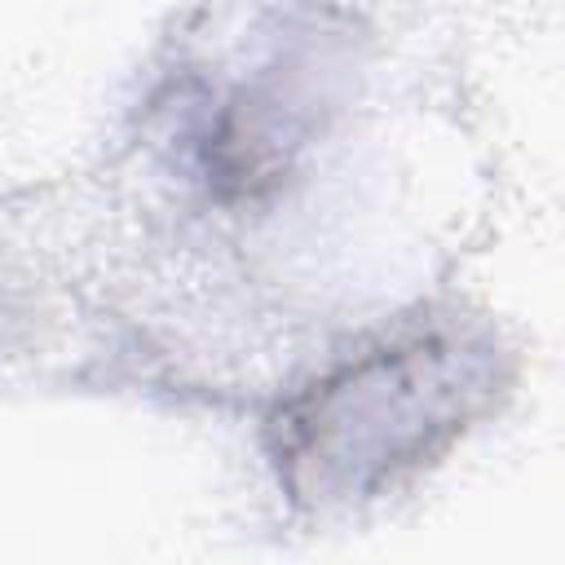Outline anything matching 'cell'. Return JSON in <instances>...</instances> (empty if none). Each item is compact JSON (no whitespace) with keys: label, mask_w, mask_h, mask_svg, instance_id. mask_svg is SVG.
Instances as JSON below:
<instances>
[{"label":"cell","mask_w":565,"mask_h":565,"mask_svg":"<svg viewBox=\"0 0 565 565\" xmlns=\"http://www.w3.org/2000/svg\"><path fill=\"white\" fill-rule=\"evenodd\" d=\"M481 380V353L446 335L362 353L287 411L278 463L300 499H366L463 428Z\"/></svg>","instance_id":"cell-1"}]
</instances>
